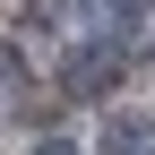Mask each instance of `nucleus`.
I'll return each instance as SVG.
<instances>
[{
	"mask_svg": "<svg viewBox=\"0 0 155 155\" xmlns=\"http://www.w3.org/2000/svg\"><path fill=\"white\" fill-rule=\"evenodd\" d=\"M26 155H78V138H35Z\"/></svg>",
	"mask_w": 155,
	"mask_h": 155,
	"instance_id": "nucleus-3",
	"label": "nucleus"
},
{
	"mask_svg": "<svg viewBox=\"0 0 155 155\" xmlns=\"http://www.w3.org/2000/svg\"><path fill=\"white\" fill-rule=\"evenodd\" d=\"M95 147L104 155H155V112H112Z\"/></svg>",
	"mask_w": 155,
	"mask_h": 155,
	"instance_id": "nucleus-2",
	"label": "nucleus"
},
{
	"mask_svg": "<svg viewBox=\"0 0 155 155\" xmlns=\"http://www.w3.org/2000/svg\"><path fill=\"white\" fill-rule=\"evenodd\" d=\"M104 9H112V17H147L155 0H104Z\"/></svg>",
	"mask_w": 155,
	"mask_h": 155,
	"instance_id": "nucleus-4",
	"label": "nucleus"
},
{
	"mask_svg": "<svg viewBox=\"0 0 155 155\" xmlns=\"http://www.w3.org/2000/svg\"><path fill=\"white\" fill-rule=\"evenodd\" d=\"M61 86L86 104V95H112L121 86V43H78L69 61H61Z\"/></svg>",
	"mask_w": 155,
	"mask_h": 155,
	"instance_id": "nucleus-1",
	"label": "nucleus"
}]
</instances>
